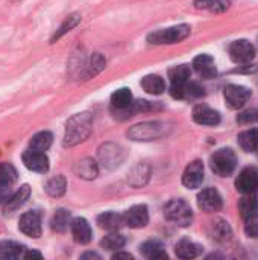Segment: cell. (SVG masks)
Here are the masks:
<instances>
[{
  "label": "cell",
  "mask_w": 258,
  "mask_h": 260,
  "mask_svg": "<svg viewBox=\"0 0 258 260\" xmlns=\"http://www.w3.org/2000/svg\"><path fill=\"white\" fill-rule=\"evenodd\" d=\"M93 131V114L88 111L71 116L65 123L64 146H76L85 142Z\"/></svg>",
  "instance_id": "6da1fadb"
},
{
  "label": "cell",
  "mask_w": 258,
  "mask_h": 260,
  "mask_svg": "<svg viewBox=\"0 0 258 260\" xmlns=\"http://www.w3.org/2000/svg\"><path fill=\"white\" fill-rule=\"evenodd\" d=\"M170 131V125L166 122L154 120V122H143L131 126L126 136L134 142H152L163 139Z\"/></svg>",
  "instance_id": "7a4b0ae2"
},
{
  "label": "cell",
  "mask_w": 258,
  "mask_h": 260,
  "mask_svg": "<svg viewBox=\"0 0 258 260\" xmlns=\"http://www.w3.org/2000/svg\"><path fill=\"white\" fill-rule=\"evenodd\" d=\"M192 27L189 24H176V26H170V27H164L155 32H151L148 35V41L151 44H176L184 41L189 35H190Z\"/></svg>",
  "instance_id": "3957f363"
},
{
  "label": "cell",
  "mask_w": 258,
  "mask_h": 260,
  "mask_svg": "<svg viewBox=\"0 0 258 260\" xmlns=\"http://www.w3.org/2000/svg\"><path fill=\"white\" fill-rule=\"evenodd\" d=\"M210 166H211V171L216 175H219V177H230L236 171V166H237L236 154L230 148L219 149V151H216L211 155Z\"/></svg>",
  "instance_id": "277c9868"
},
{
  "label": "cell",
  "mask_w": 258,
  "mask_h": 260,
  "mask_svg": "<svg viewBox=\"0 0 258 260\" xmlns=\"http://www.w3.org/2000/svg\"><path fill=\"white\" fill-rule=\"evenodd\" d=\"M239 204V209L242 212L243 221H245V233L249 238H258V201L254 195H245Z\"/></svg>",
  "instance_id": "5b68a950"
},
{
  "label": "cell",
  "mask_w": 258,
  "mask_h": 260,
  "mask_svg": "<svg viewBox=\"0 0 258 260\" xmlns=\"http://www.w3.org/2000/svg\"><path fill=\"white\" fill-rule=\"evenodd\" d=\"M164 215L170 222L179 227H189L193 221V212L184 200L169 201L164 207Z\"/></svg>",
  "instance_id": "8992f818"
},
{
  "label": "cell",
  "mask_w": 258,
  "mask_h": 260,
  "mask_svg": "<svg viewBox=\"0 0 258 260\" xmlns=\"http://www.w3.org/2000/svg\"><path fill=\"white\" fill-rule=\"evenodd\" d=\"M125 155H126L125 149L117 143H105L99 148V152H97L100 166L108 171L117 169L123 163Z\"/></svg>",
  "instance_id": "52a82bcc"
},
{
  "label": "cell",
  "mask_w": 258,
  "mask_h": 260,
  "mask_svg": "<svg viewBox=\"0 0 258 260\" xmlns=\"http://www.w3.org/2000/svg\"><path fill=\"white\" fill-rule=\"evenodd\" d=\"M230 56L236 64H249L255 58V47L248 40H236L230 44Z\"/></svg>",
  "instance_id": "ba28073f"
},
{
  "label": "cell",
  "mask_w": 258,
  "mask_h": 260,
  "mask_svg": "<svg viewBox=\"0 0 258 260\" xmlns=\"http://www.w3.org/2000/svg\"><path fill=\"white\" fill-rule=\"evenodd\" d=\"M224 96H225V101H227V104H228L230 108L240 110L251 99V90L248 87H243V85L231 84V85H227L225 87Z\"/></svg>",
  "instance_id": "9c48e42d"
},
{
  "label": "cell",
  "mask_w": 258,
  "mask_h": 260,
  "mask_svg": "<svg viewBox=\"0 0 258 260\" xmlns=\"http://www.w3.org/2000/svg\"><path fill=\"white\" fill-rule=\"evenodd\" d=\"M18 230L33 239H38L41 236L43 227H41V215L36 210L26 212L20 216L18 221Z\"/></svg>",
  "instance_id": "30bf717a"
},
{
  "label": "cell",
  "mask_w": 258,
  "mask_h": 260,
  "mask_svg": "<svg viewBox=\"0 0 258 260\" xmlns=\"http://www.w3.org/2000/svg\"><path fill=\"white\" fill-rule=\"evenodd\" d=\"M17 181V171L11 163H0V204H5L12 195Z\"/></svg>",
  "instance_id": "8fae6325"
},
{
  "label": "cell",
  "mask_w": 258,
  "mask_h": 260,
  "mask_svg": "<svg viewBox=\"0 0 258 260\" xmlns=\"http://www.w3.org/2000/svg\"><path fill=\"white\" fill-rule=\"evenodd\" d=\"M236 187L242 195H257L258 193V169L257 168H245L237 180Z\"/></svg>",
  "instance_id": "7c38bea8"
},
{
  "label": "cell",
  "mask_w": 258,
  "mask_h": 260,
  "mask_svg": "<svg viewBox=\"0 0 258 260\" xmlns=\"http://www.w3.org/2000/svg\"><path fill=\"white\" fill-rule=\"evenodd\" d=\"M23 165L36 174H46L50 168L49 165V158L46 155V152H40V151H33V149H27L23 152L21 155Z\"/></svg>",
  "instance_id": "4fadbf2b"
},
{
  "label": "cell",
  "mask_w": 258,
  "mask_h": 260,
  "mask_svg": "<svg viewBox=\"0 0 258 260\" xmlns=\"http://www.w3.org/2000/svg\"><path fill=\"white\" fill-rule=\"evenodd\" d=\"M198 207L202 212L214 213V212H219L224 207V200H222L220 193L216 189L208 187V189H204L198 195Z\"/></svg>",
  "instance_id": "5bb4252c"
},
{
  "label": "cell",
  "mask_w": 258,
  "mask_h": 260,
  "mask_svg": "<svg viewBox=\"0 0 258 260\" xmlns=\"http://www.w3.org/2000/svg\"><path fill=\"white\" fill-rule=\"evenodd\" d=\"M202 183H204V165L201 160H195L186 168L182 174V184L187 189H198L201 187Z\"/></svg>",
  "instance_id": "9a60e30c"
},
{
  "label": "cell",
  "mask_w": 258,
  "mask_h": 260,
  "mask_svg": "<svg viewBox=\"0 0 258 260\" xmlns=\"http://www.w3.org/2000/svg\"><path fill=\"white\" fill-rule=\"evenodd\" d=\"M105 67H106V58H105L102 53L94 52V53L82 64V69H81V72H79V78H82L84 81L91 79V78H94L96 75H99Z\"/></svg>",
  "instance_id": "2e32d148"
},
{
  "label": "cell",
  "mask_w": 258,
  "mask_h": 260,
  "mask_svg": "<svg viewBox=\"0 0 258 260\" xmlns=\"http://www.w3.org/2000/svg\"><path fill=\"white\" fill-rule=\"evenodd\" d=\"M123 219H125V225H128V227H131V229H143V227H146L148 222H149V212H148V207L143 206V204L134 206V207H131L129 210L125 212Z\"/></svg>",
  "instance_id": "e0dca14e"
},
{
  "label": "cell",
  "mask_w": 258,
  "mask_h": 260,
  "mask_svg": "<svg viewBox=\"0 0 258 260\" xmlns=\"http://www.w3.org/2000/svg\"><path fill=\"white\" fill-rule=\"evenodd\" d=\"M170 94L175 99H199L205 94V91L198 82L187 81L182 85H170Z\"/></svg>",
  "instance_id": "ac0fdd59"
},
{
  "label": "cell",
  "mask_w": 258,
  "mask_h": 260,
  "mask_svg": "<svg viewBox=\"0 0 258 260\" xmlns=\"http://www.w3.org/2000/svg\"><path fill=\"white\" fill-rule=\"evenodd\" d=\"M70 230H71V236H73L76 244L87 245L93 239V230H91V227H90V224H88V221L85 218L71 219Z\"/></svg>",
  "instance_id": "d6986e66"
},
{
  "label": "cell",
  "mask_w": 258,
  "mask_h": 260,
  "mask_svg": "<svg viewBox=\"0 0 258 260\" xmlns=\"http://www.w3.org/2000/svg\"><path fill=\"white\" fill-rule=\"evenodd\" d=\"M193 120L204 126H216L220 123V114L208 105L199 104L193 108Z\"/></svg>",
  "instance_id": "ffe728a7"
},
{
  "label": "cell",
  "mask_w": 258,
  "mask_h": 260,
  "mask_svg": "<svg viewBox=\"0 0 258 260\" xmlns=\"http://www.w3.org/2000/svg\"><path fill=\"white\" fill-rule=\"evenodd\" d=\"M30 198V187L27 184H23L15 193H12L9 197V200L5 203V207H3V213L5 215H11L14 212H17L20 207H23L27 200Z\"/></svg>",
  "instance_id": "44dd1931"
},
{
  "label": "cell",
  "mask_w": 258,
  "mask_h": 260,
  "mask_svg": "<svg viewBox=\"0 0 258 260\" xmlns=\"http://www.w3.org/2000/svg\"><path fill=\"white\" fill-rule=\"evenodd\" d=\"M193 67L198 72V75L201 78H204V79H213L217 75V69L214 66V59H213V56H210L207 53H202V55L196 56L193 59Z\"/></svg>",
  "instance_id": "7402d4cb"
},
{
  "label": "cell",
  "mask_w": 258,
  "mask_h": 260,
  "mask_svg": "<svg viewBox=\"0 0 258 260\" xmlns=\"http://www.w3.org/2000/svg\"><path fill=\"white\" fill-rule=\"evenodd\" d=\"M208 235L211 236V239H214L216 242H220V244H225V242L231 241V238H233V232H231L230 224L220 218H216L214 221L210 222Z\"/></svg>",
  "instance_id": "603a6c76"
},
{
  "label": "cell",
  "mask_w": 258,
  "mask_h": 260,
  "mask_svg": "<svg viewBox=\"0 0 258 260\" xmlns=\"http://www.w3.org/2000/svg\"><path fill=\"white\" fill-rule=\"evenodd\" d=\"M75 174L82 180H94L99 175V165L93 158H82L75 165Z\"/></svg>",
  "instance_id": "cb8c5ba5"
},
{
  "label": "cell",
  "mask_w": 258,
  "mask_h": 260,
  "mask_svg": "<svg viewBox=\"0 0 258 260\" xmlns=\"http://www.w3.org/2000/svg\"><path fill=\"white\" fill-rule=\"evenodd\" d=\"M202 251H204V248L199 244L189 241V239H182L175 245V253L179 259H196L202 254Z\"/></svg>",
  "instance_id": "d4e9b609"
},
{
  "label": "cell",
  "mask_w": 258,
  "mask_h": 260,
  "mask_svg": "<svg viewBox=\"0 0 258 260\" xmlns=\"http://www.w3.org/2000/svg\"><path fill=\"white\" fill-rule=\"evenodd\" d=\"M97 224L100 229H105L108 232H117L125 225V219L116 212H105L97 216Z\"/></svg>",
  "instance_id": "484cf974"
},
{
  "label": "cell",
  "mask_w": 258,
  "mask_h": 260,
  "mask_svg": "<svg viewBox=\"0 0 258 260\" xmlns=\"http://www.w3.org/2000/svg\"><path fill=\"white\" fill-rule=\"evenodd\" d=\"M239 146L245 152H252L258 154V128H251L239 134L237 137Z\"/></svg>",
  "instance_id": "4316f807"
},
{
  "label": "cell",
  "mask_w": 258,
  "mask_h": 260,
  "mask_svg": "<svg viewBox=\"0 0 258 260\" xmlns=\"http://www.w3.org/2000/svg\"><path fill=\"white\" fill-rule=\"evenodd\" d=\"M81 20H82V15H81L79 12H73V14L67 15V17L64 18V21L59 24V27L55 30V34L52 35L50 43H56V41H58L59 38H62L67 32H70L71 29H75V27L81 23Z\"/></svg>",
  "instance_id": "83f0119b"
},
{
  "label": "cell",
  "mask_w": 258,
  "mask_h": 260,
  "mask_svg": "<svg viewBox=\"0 0 258 260\" xmlns=\"http://www.w3.org/2000/svg\"><path fill=\"white\" fill-rule=\"evenodd\" d=\"M24 256V247L14 242V241H3L0 242V259L15 260Z\"/></svg>",
  "instance_id": "f1b7e54d"
},
{
  "label": "cell",
  "mask_w": 258,
  "mask_h": 260,
  "mask_svg": "<svg viewBox=\"0 0 258 260\" xmlns=\"http://www.w3.org/2000/svg\"><path fill=\"white\" fill-rule=\"evenodd\" d=\"M52 143H53V134L49 131H40L35 136H32V139L29 140V149L46 152L52 146Z\"/></svg>",
  "instance_id": "f546056e"
},
{
  "label": "cell",
  "mask_w": 258,
  "mask_h": 260,
  "mask_svg": "<svg viewBox=\"0 0 258 260\" xmlns=\"http://www.w3.org/2000/svg\"><path fill=\"white\" fill-rule=\"evenodd\" d=\"M44 190L49 197L52 198H59L65 193L67 190V180L64 175H56L53 178H50L46 186H44Z\"/></svg>",
  "instance_id": "4dcf8cb0"
},
{
  "label": "cell",
  "mask_w": 258,
  "mask_h": 260,
  "mask_svg": "<svg viewBox=\"0 0 258 260\" xmlns=\"http://www.w3.org/2000/svg\"><path fill=\"white\" fill-rule=\"evenodd\" d=\"M132 93L129 88L123 87V88H119L116 90L113 94H111V105H113V110H125L128 108L131 104H132Z\"/></svg>",
  "instance_id": "1f68e13d"
},
{
  "label": "cell",
  "mask_w": 258,
  "mask_h": 260,
  "mask_svg": "<svg viewBox=\"0 0 258 260\" xmlns=\"http://www.w3.org/2000/svg\"><path fill=\"white\" fill-rule=\"evenodd\" d=\"M141 87L144 88V91H148L149 94H161L166 90V82L161 76L158 75H148L143 78L141 81Z\"/></svg>",
  "instance_id": "d6a6232c"
},
{
  "label": "cell",
  "mask_w": 258,
  "mask_h": 260,
  "mask_svg": "<svg viewBox=\"0 0 258 260\" xmlns=\"http://www.w3.org/2000/svg\"><path fill=\"white\" fill-rule=\"evenodd\" d=\"M70 222H71L70 212L65 210V209H59V210L55 212V215H53V218L50 221V227L56 233H64L70 227Z\"/></svg>",
  "instance_id": "836d02e7"
},
{
  "label": "cell",
  "mask_w": 258,
  "mask_h": 260,
  "mask_svg": "<svg viewBox=\"0 0 258 260\" xmlns=\"http://www.w3.org/2000/svg\"><path fill=\"white\" fill-rule=\"evenodd\" d=\"M140 251L143 253V256H146L148 259L152 260H163L169 257L167 253L163 250V247H161L158 242H154V241L144 242V244L140 247Z\"/></svg>",
  "instance_id": "e575fe53"
},
{
  "label": "cell",
  "mask_w": 258,
  "mask_h": 260,
  "mask_svg": "<svg viewBox=\"0 0 258 260\" xmlns=\"http://www.w3.org/2000/svg\"><path fill=\"white\" fill-rule=\"evenodd\" d=\"M190 67L182 64V66H175L173 69L169 70V78H170V85H182L187 81H190Z\"/></svg>",
  "instance_id": "d590c367"
},
{
  "label": "cell",
  "mask_w": 258,
  "mask_h": 260,
  "mask_svg": "<svg viewBox=\"0 0 258 260\" xmlns=\"http://www.w3.org/2000/svg\"><path fill=\"white\" fill-rule=\"evenodd\" d=\"M149 175H151V169L146 165H138L137 168L132 169L128 180L134 187H141V186H144L148 183Z\"/></svg>",
  "instance_id": "8d00e7d4"
},
{
  "label": "cell",
  "mask_w": 258,
  "mask_h": 260,
  "mask_svg": "<svg viewBox=\"0 0 258 260\" xmlns=\"http://www.w3.org/2000/svg\"><path fill=\"white\" fill-rule=\"evenodd\" d=\"M126 244V238L120 233H109L108 236H105L100 241V247L108 250V251H119L120 248H123Z\"/></svg>",
  "instance_id": "74e56055"
},
{
  "label": "cell",
  "mask_w": 258,
  "mask_h": 260,
  "mask_svg": "<svg viewBox=\"0 0 258 260\" xmlns=\"http://www.w3.org/2000/svg\"><path fill=\"white\" fill-rule=\"evenodd\" d=\"M258 122V107L248 108L245 111H242L237 116V123L240 125H249V123H257Z\"/></svg>",
  "instance_id": "f35d334b"
},
{
  "label": "cell",
  "mask_w": 258,
  "mask_h": 260,
  "mask_svg": "<svg viewBox=\"0 0 258 260\" xmlns=\"http://www.w3.org/2000/svg\"><path fill=\"white\" fill-rule=\"evenodd\" d=\"M231 8V0H211L210 11L214 14H224Z\"/></svg>",
  "instance_id": "ab89813d"
},
{
  "label": "cell",
  "mask_w": 258,
  "mask_h": 260,
  "mask_svg": "<svg viewBox=\"0 0 258 260\" xmlns=\"http://www.w3.org/2000/svg\"><path fill=\"white\" fill-rule=\"evenodd\" d=\"M193 5L196 9H208L211 5V0H195Z\"/></svg>",
  "instance_id": "60d3db41"
},
{
  "label": "cell",
  "mask_w": 258,
  "mask_h": 260,
  "mask_svg": "<svg viewBox=\"0 0 258 260\" xmlns=\"http://www.w3.org/2000/svg\"><path fill=\"white\" fill-rule=\"evenodd\" d=\"M24 259H43V254L41 253H38V251H35V250H29V251H24V256H23Z\"/></svg>",
  "instance_id": "b9f144b4"
},
{
  "label": "cell",
  "mask_w": 258,
  "mask_h": 260,
  "mask_svg": "<svg viewBox=\"0 0 258 260\" xmlns=\"http://www.w3.org/2000/svg\"><path fill=\"white\" fill-rule=\"evenodd\" d=\"M81 259H102L100 254L94 253V251H87L84 254H81Z\"/></svg>",
  "instance_id": "7bdbcfd3"
},
{
  "label": "cell",
  "mask_w": 258,
  "mask_h": 260,
  "mask_svg": "<svg viewBox=\"0 0 258 260\" xmlns=\"http://www.w3.org/2000/svg\"><path fill=\"white\" fill-rule=\"evenodd\" d=\"M113 259H134L132 257V254H129V253H120V251H117L114 256H113Z\"/></svg>",
  "instance_id": "ee69618b"
}]
</instances>
